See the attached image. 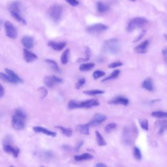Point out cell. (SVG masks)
<instances>
[{
  "label": "cell",
  "instance_id": "obj_13",
  "mask_svg": "<svg viewBox=\"0 0 167 167\" xmlns=\"http://www.w3.org/2000/svg\"><path fill=\"white\" fill-rule=\"evenodd\" d=\"M149 44V41L146 40V41H143L142 43L138 45L135 49V51L138 53V54H144V53L147 52V50H148Z\"/></svg>",
  "mask_w": 167,
  "mask_h": 167
},
{
  "label": "cell",
  "instance_id": "obj_6",
  "mask_svg": "<svg viewBox=\"0 0 167 167\" xmlns=\"http://www.w3.org/2000/svg\"><path fill=\"white\" fill-rule=\"evenodd\" d=\"M135 129L131 127H127L123 130V141L128 145H131L134 142L136 138Z\"/></svg>",
  "mask_w": 167,
  "mask_h": 167
},
{
  "label": "cell",
  "instance_id": "obj_40",
  "mask_svg": "<svg viewBox=\"0 0 167 167\" xmlns=\"http://www.w3.org/2000/svg\"><path fill=\"white\" fill-rule=\"evenodd\" d=\"M86 83V79L84 78H80L78 80V82L76 84V88L77 90H79L81 88H82V87Z\"/></svg>",
  "mask_w": 167,
  "mask_h": 167
},
{
  "label": "cell",
  "instance_id": "obj_43",
  "mask_svg": "<svg viewBox=\"0 0 167 167\" xmlns=\"http://www.w3.org/2000/svg\"><path fill=\"white\" fill-rule=\"evenodd\" d=\"M66 1L69 4H70L73 7L77 6L79 4V2L78 1V0H66Z\"/></svg>",
  "mask_w": 167,
  "mask_h": 167
},
{
  "label": "cell",
  "instance_id": "obj_30",
  "mask_svg": "<svg viewBox=\"0 0 167 167\" xmlns=\"http://www.w3.org/2000/svg\"><path fill=\"white\" fill-rule=\"evenodd\" d=\"M69 54H70V50L69 49H66L62 55L61 57V62L62 64L65 65L67 64L69 61Z\"/></svg>",
  "mask_w": 167,
  "mask_h": 167
},
{
  "label": "cell",
  "instance_id": "obj_33",
  "mask_svg": "<svg viewBox=\"0 0 167 167\" xmlns=\"http://www.w3.org/2000/svg\"><path fill=\"white\" fill-rule=\"evenodd\" d=\"M153 117L158 118H167V112L163 111H155L151 113Z\"/></svg>",
  "mask_w": 167,
  "mask_h": 167
},
{
  "label": "cell",
  "instance_id": "obj_16",
  "mask_svg": "<svg viewBox=\"0 0 167 167\" xmlns=\"http://www.w3.org/2000/svg\"><path fill=\"white\" fill-rule=\"evenodd\" d=\"M109 103L112 104H122L126 106L129 104V100L123 97H117L111 99Z\"/></svg>",
  "mask_w": 167,
  "mask_h": 167
},
{
  "label": "cell",
  "instance_id": "obj_32",
  "mask_svg": "<svg viewBox=\"0 0 167 167\" xmlns=\"http://www.w3.org/2000/svg\"><path fill=\"white\" fill-rule=\"evenodd\" d=\"M95 135H96V138H97V141L98 145L100 146H106V142L105 141V140L104 139V138L101 135V133H100L99 131H95Z\"/></svg>",
  "mask_w": 167,
  "mask_h": 167
},
{
  "label": "cell",
  "instance_id": "obj_7",
  "mask_svg": "<svg viewBox=\"0 0 167 167\" xmlns=\"http://www.w3.org/2000/svg\"><path fill=\"white\" fill-rule=\"evenodd\" d=\"M63 15V8L59 5H54L49 9V15L55 22H58L61 20Z\"/></svg>",
  "mask_w": 167,
  "mask_h": 167
},
{
  "label": "cell",
  "instance_id": "obj_51",
  "mask_svg": "<svg viewBox=\"0 0 167 167\" xmlns=\"http://www.w3.org/2000/svg\"><path fill=\"white\" fill-rule=\"evenodd\" d=\"M131 1H132V2H134V1H135V0H131Z\"/></svg>",
  "mask_w": 167,
  "mask_h": 167
},
{
  "label": "cell",
  "instance_id": "obj_12",
  "mask_svg": "<svg viewBox=\"0 0 167 167\" xmlns=\"http://www.w3.org/2000/svg\"><path fill=\"white\" fill-rule=\"evenodd\" d=\"M23 54H24V59L25 61L28 63H31L32 62H34L35 60L37 59V56L28 50V49H24L23 50Z\"/></svg>",
  "mask_w": 167,
  "mask_h": 167
},
{
  "label": "cell",
  "instance_id": "obj_20",
  "mask_svg": "<svg viewBox=\"0 0 167 167\" xmlns=\"http://www.w3.org/2000/svg\"><path fill=\"white\" fill-rule=\"evenodd\" d=\"M97 10L100 13H104L107 12L110 9V7L108 4L104 3L103 2H98L97 4Z\"/></svg>",
  "mask_w": 167,
  "mask_h": 167
},
{
  "label": "cell",
  "instance_id": "obj_36",
  "mask_svg": "<svg viewBox=\"0 0 167 167\" xmlns=\"http://www.w3.org/2000/svg\"><path fill=\"white\" fill-rule=\"evenodd\" d=\"M140 126L142 127V128L146 131L148 130V128H149V125H148V120L146 119H140Z\"/></svg>",
  "mask_w": 167,
  "mask_h": 167
},
{
  "label": "cell",
  "instance_id": "obj_2",
  "mask_svg": "<svg viewBox=\"0 0 167 167\" xmlns=\"http://www.w3.org/2000/svg\"><path fill=\"white\" fill-rule=\"evenodd\" d=\"M99 105V102L97 99H90L88 101H84L82 102H77L75 100H71L68 103V107L70 109H75L78 108H86L90 109Z\"/></svg>",
  "mask_w": 167,
  "mask_h": 167
},
{
  "label": "cell",
  "instance_id": "obj_41",
  "mask_svg": "<svg viewBox=\"0 0 167 167\" xmlns=\"http://www.w3.org/2000/svg\"><path fill=\"white\" fill-rule=\"evenodd\" d=\"M39 91L41 93V95H42L41 98L42 99L44 98L48 94V90H46L45 88H44V87H41V88H39Z\"/></svg>",
  "mask_w": 167,
  "mask_h": 167
},
{
  "label": "cell",
  "instance_id": "obj_34",
  "mask_svg": "<svg viewBox=\"0 0 167 167\" xmlns=\"http://www.w3.org/2000/svg\"><path fill=\"white\" fill-rule=\"evenodd\" d=\"M84 93L86 95H101L104 93V91L103 90H88V91H84Z\"/></svg>",
  "mask_w": 167,
  "mask_h": 167
},
{
  "label": "cell",
  "instance_id": "obj_26",
  "mask_svg": "<svg viewBox=\"0 0 167 167\" xmlns=\"http://www.w3.org/2000/svg\"><path fill=\"white\" fill-rule=\"evenodd\" d=\"M0 78L6 82H8L12 83V84H18L15 80L13 78H12L11 76H9L8 74H5V73L0 72Z\"/></svg>",
  "mask_w": 167,
  "mask_h": 167
},
{
  "label": "cell",
  "instance_id": "obj_44",
  "mask_svg": "<svg viewBox=\"0 0 167 167\" xmlns=\"http://www.w3.org/2000/svg\"><path fill=\"white\" fill-rule=\"evenodd\" d=\"M146 34V31H142L141 33H140V34L138 35V36L134 40V42H137L138 41H140V39H141L142 38V37Z\"/></svg>",
  "mask_w": 167,
  "mask_h": 167
},
{
  "label": "cell",
  "instance_id": "obj_48",
  "mask_svg": "<svg viewBox=\"0 0 167 167\" xmlns=\"http://www.w3.org/2000/svg\"><path fill=\"white\" fill-rule=\"evenodd\" d=\"M96 166H106V165L104 164H103V163H98V164H96L95 165Z\"/></svg>",
  "mask_w": 167,
  "mask_h": 167
},
{
  "label": "cell",
  "instance_id": "obj_38",
  "mask_svg": "<svg viewBox=\"0 0 167 167\" xmlns=\"http://www.w3.org/2000/svg\"><path fill=\"white\" fill-rule=\"evenodd\" d=\"M133 153H134V156H135V158L137 159V160H140L142 158V153H141V151H140V149L138 148H137V147H135L134 148V151H133Z\"/></svg>",
  "mask_w": 167,
  "mask_h": 167
},
{
  "label": "cell",
  "instance_id": "obj_11",
  "mask_svg": "<svg viewBox=\"0 0 167 167\" xmlns=\"http://www.w3.org/2000/svg\"><path fill=\"white\" fill-rule=\"evenodd\" d=\"M106 118H107V117L104 114H103L101 113H97L93 116L89 123L90 125H97L104 122Z\"/></svg>",
  "mask_w": 167,
  "mask_h": 167
},
{
  "label": "cell",
  "instance_id": "obj_25",
  "mask_svg": "<svg viewBox=\"0 0 167 167\" xmlns=\"http://www.w3.org/2000/svg\"><path fill=\"white\" fill-rule=\"evenodd\" d=\"M93 157L92 155L90 154V153H84L81 155H76L75 156V159L77 161H86V160H90L93 159Z\"/></svg>",
  "mask_w": 167,
  "mask_h": 167
},
{
  "label": "cell",
  "instance_id": "obj_3",
  "mask_svg": "<svg viewBox=\"0 0 167 167\" xmlns=\"http://www.w3.org/2000/svg\"><path fill=\"white\" fill-rule=\"evenodd\" d=\"M103 50L108 54H116L120 50V44L118 39L106 40L103 44Z\"/></svg>",
  "mask_w": 167,
  "mask_h": 167
},
{
  "label": "cell",
  "instance_id": "obj_29",
  "mask_svg": "<svg viewBox=\"0 0 167 167\" xmlns=\"http://www.w3.org/2000/svg\"><path fill=\"white\" fill-rule=\"evenodd\" d=\"M41 157L44 161H50L54 157V153H53L52 151H45L41 153Z\"/></svg>",
  "mask_w": 167,
  "mask_h": 167
},
{
  "label": "cell",
  "instance_id": "obj_9",
  "mask_svg": "<svg viewBox=\"0 0 167 167\" xmlns=\"http://www.w3.org/2000/svg\"><path fill=\"white\" fill-rule=\"evenodd\" d=\"M5 30L6 35L10 39H15L17 37L18 32L14 26L10 22H6L5 23Z\"/></svg>",
  "mask_w": 167,
  "mask_h": 167
},
{
  "label": "cell",
  "instance_id": "obj_14",
  "mask_svg": "<svg viewBox=\"0 0 167 167\" xmlns=\"http://www.w3.org/2000/svg\"><path fill=\"white\" fill-rule=\"evenodd\" d=\"M33 131L36 132H41V133H44V134L48 135V136H50L52 137H55L57 135V133L55 132H53L52 131H50L47 129L42 128V127H34V128H33Z\"/></svg>",
  "mask_w": 167,
  "mask_h": 167
},
{
  "label": "cell",
  "instance_id": "obj_28",
  "mask_svg": "<svg viewBox=\"0 0 167 167\" xmlns=\"http://www.w3.org/2000/svg\"><path fill=\"white\" fill-rule=\"evenodd\" d=\"M85 54H86V56L84 58H79L77 60V62L79 63H82L84 62L88 61V60L90 59V56H91V50L88 46H86L85 47Z\"/></svg>",
  "mask_w": 167,
  "mask_h": 167
},
{
  "label": "cell",
  "instance_id": "obj_31",
  "mask_svg": "<svg viewBox=\"0 0 167 167\" xmlns=\"http://www.w3.org/2000/svg\"><path fill=\"white\" fill-rule=\"evenodd\" d=\"M95 67V64L93 63H83L81 64L80 66L79 69L81 71H88L92 69Z\"/></svg>",
  "mask_w": 167,
  "mask_h": 167
},
{
  "label": "cell",
  "instance_id": "obj_39",
  "mask_svg": "<svg viewBox=\"0 0 167 167\" xmlns=\"http://www.w3.org/2000/svg\"><path fill=\"white\" fill-rule=\"evenodd\" d=\"M105 75V72L101 71H95L94 72H93V77L94 78V79H98L100 77H102Z\"/></svg>",
  "mask_w": 167,
  "mask_h": 167
},
{
  "label": "cell",
  "instance_id": "obj_21",
  "mask_svg": "<svg viewBox=\"0 0 167 167\" xmlns=\"http://www.w3.org/2000/svg\"><path fill=\"white\" fill-rule=\"evenodd\" d=\"M90 123H87V124H83V125H80L78 126V131L82 133L83 135H88L90 134Z\"/></svg>",
  "mask_w": 167,
  "mask_h": 167
},
{
  "label": "cell",
  "instance_id": "obj_50",
  "mask_svg": "<svg viewBox=\"0 0 167 167\" xmlns=\"http://www.w3.org/2000/svg\"><path fill=\"white\" fill-rule=\"evenodd\" d=\"M165 37L166 38V39L167 40V33H166V34L165 35Z\"/></svg>",
  "mask_w": 167,
  "mask_h": 167
},
{
  "label": "cell",
  "instance_id": "obj_10",
  "mask_svg": "<svg viewBox=\"0 0 167 167\" xmlns=\"http://www.w3.org/2000/svg\"><path fill=\"white\" fill-rule=\"evenodd\" d=\"M44 82L45 85L49 87V88H52L54 86L63 82V80L61 78L52 75L45 77L44 79Z\"/></svg>",
  "mask_w": 167,
  "mask_h": 167
},
{
  "label": "cell",
  "instance_id": "obj_24",
  "mask_svg": "<svg viewBox=\"0 0 167 167\" xmlns=\"http://www.w3.org/2000/svg\"><path fill=\"white\" fill-rule=\"evenodd\" d=\"M56 128L59 129L60 131L63 133V135H64L65 136L67 137H70L72 135V131L71 129L66 128H64V127L60 126V125L56 126Z\"/></svg>",
  "mask_w": 167,
  "mask_h": 167
},
{
  "label": "cell",
  "instance_id": "obj_22",
  "mask_svg": "<svg viewBox=\"0 0 167 167\" xmlns=\"http://www.w3.org/2000/svg\"><path fill=\"white\" fill-rule=\"evenodd\" d=\"M142 87L144 89L148 90V91H153V88H154V87H153V84L152 80L150 78H146L142 84Z\"/></svg>",
  "mask_w": 167,
  "mask_h": 167
},
{
  "label": "cell",
  "instance_id": "obj_15",
  "mask_svg": "<svg viewBox=\"0 0 167 167\" xmlns=\"http://www.w3.org/2000/svg\"><path fill=\"white\" fill-rule=\"evenodd\" d=\"M3 150L6 153H11V154L14 156L15 158L18 157V154H19V151L20 150L18 148H13L12 146H11L10 144H4L3 146Z\"/></svg>",
  "mask_w": 167,
  "mask_h": 167
},
{
  "label": "cell",
  "instance_id": "obj_42",
  "mask_svg": "<svg viewBox=\"0 0 167 167\" xmlns=\"http://www.w3.org/2000/svg\"><path fill=\"white\" fill-rule=\"evenodd\" d=\"M123 65V63L120 62H113L111 64H110L109 65V68H116L118 67L122 66Z\"/></svg>",
  "mask_w": 167,
  "mask_h": 167
},
{
  "label": "cell",
  "instance_id": "obj_23",
  "mask_svg": "<svg viewBox=\"0 0 167 167\" xmlns=\"http://www.w3.org/2000/svg\"><path fill=\"white\" fill-rule=\"evenodd\" d=\"M5 72H6L7 74H8L12 78H14L15 81L17 82V83H22L23 82L22 79L20 77H18L14 71H12V70H10L9 69H5Z\"/></svg>",
  "mask_w": 167,
  "mask_h": 167
},
{
  "label": "cell",
  "instance_id": "obj_19",
  "mask_svg": "<svg viewBox=\"0 0 167 167\" xmlns=\"http://www.w3.org/2000/svg\"><path fill=\"white\" fill-rule=\"evenodd\" d=\"M155 125L159 128V134H163L167 130V120H159L155 122Z\"/></svg>",
  "mask_w": 167,
  "mask_h": 167
},
{
  "label": "cell",
  "instance_id": "obj_37",
  "mask_svg": "<svg viewBox=\"0 0 167 167\" xmlns=\"http://www.w3.org/2000/svg\"><path fill=\"white\" fill-rule=\"evenodd\" d=\"M116 124L114 123H111L108 124L105 127V131L106 132L109 133L110 132H112L113 130H114L116 128Z\"/></svg>",
  "mask_w": 167,
  "mask_h": 167
},
{
  "label": "cell",
  "instance_id": "obj_17",
  "mask_svg": "<svg viewBox=\"0 0 167 167\" xmlns=\"http://www.w3.org/2000/svg\"><path fill=\"white\" fill-rule=\"evenodd\" d=\"M22 44L24 45V47L27 49H32L33 44H34V41L31 37L30 36H24L22 39Z\"/></svg>",
  "mask_w": 167,
  "mask_h": 167
},
{
  "label": "cell",
  "instance_id": "obj_47",
  "mask_svg": "<svg viewBox=\"0 0 167 167\" xmlns=\"http://www.w3.org/2000/svg\"><path fill=\"white\" fill-rule=\"evenodd\" d=\"M83 144H84V142H83V141H82V142H80L79 144L78 145V146L76 148V150H77V151H78V150H80V148H81V147H82V146Z\"/></svg>",
  "mask_w": 167,
  "mask_h": 167
},
{
  "label": "cell",
  "instance_id": "obj_1",
  "mask_svg": "<svg viewBox=\"0 0 167 167\" xmlns=\"http://www.w3.org/2000/svg\"><path fill=\"white\" fill-rule=\"evenodd\" d=\"M26 113L21 109H16L12 118V126L16 130H22L25 128L26 123Z\"/></svg>",
  "mask_w": 167,
  "mask_h": 167
},
{
  "label": "cell",
  "instance_id": "obj_49",
  "mask_svg": "<svg viewBox=\"0 0 167 167\" xmlns=\"http://www.w3.org/2000/svg\"><path fill=\"white\" fill-rule=\"evenodd\" d=\"M2 25H3V21H2V20H0V29H1Z\"/></svg>",
  "mask_w": 167,
  "mask_h": 167
},
{
  "label": "cell",
  "instance_id": "obj_18",
  "mask_svg": "<svg viewBox=\"0 0 167 167\" xmlns=\"http://www.w3.org/2000/svg\"><path fill=\"white\" fill-rule=\"evenodd\" d=\"M49 46L56 51H60L63 50L66 46V42H54V41H50L49 43Z\"/></svg>",
  "mask_w": 167,
  "mask_h": 167
},
{
  "label": "cell",
  "instance_id": "obj_5",
  "mask_svg": "<svg viewBox=\"0 0 167 167\" xmlns=\"http://www.w3.org/2000/svg\"><path fill=\"white\" fill-rule=\"evenodd\" d=\"M148 21L144 17H136L131 19L129 21L127 30L131 32L136 29L142 28L146 24H148Z\"/></svg>",
  "mask_w": 167,
  "mask_h": 167
},
{
  "label": "cell",
  "instance_id": "obj_46",
  "mask_svg": "<svg viewBox=\"0 0 167 167\" xmlns=\"http://www.w3.org/2000/svg\"><path fill=\"white\" fill-rule=\"evenodd\" d=\"M163 55L165 62L167 63V49H165L163 50Z\"/></svg>",
  "mask_w": 167,
  "mask_h": 167
},
{
  "label": "cell",
  "instance_id": "obj_27",
  "mask_svg": "<svg viewBox=\"0 0 167 167\" xmlns=\"http://www.w3.org/2000/svg\"><path fill=\"white\" fill-rule=\"evenodd\" d=\"M45 62L46 63L50 65V67L53 70L55 71L56 72H60V69L59 68L57 63L55 61H54V60L47 59H45Z\"/></svg>",
  "mask_w": 167,
  "mask_h": 167
},
{
  "label": "cell",
  "instance_id": "obj_8",
  "mask_svg": "<svg viewBox=\"0 0 167 167\" xmlns=\"http://www.w3.org/2000/svg\"><path fill=\"white\" fill-rule=\"evenodd\" d=\"M109 27L106 25L103 24H93L92 26H88L86 30L88 33H91V34L93 35H96L99 34V33H101L103 31H105L106 30H107Z\"/></svg>",
  "mask_w": 167,
  "mask_h": 167
},
{
  "label": "cell",
  "instance_id": "obj_4",
  "mask_svg": "<svg viewBox=\"0 0 167 167\" xmlns=\"http://www.w3.org/2000/svg\"><path fill=\"white\" fill-rule=\"evenodd\" d=\"M9 10L11 15L16 21L23 24H26L25 19L21 15V3L19 2H13L9 5Z\"/></svg>",
  "mask_w": 167,
  "mask_h": 167
},
{
  "label": "cell",
  "instance_id": "obj_35",
  "mask_svg": "<svg viewBox=\"0 0 167 167\" xmlns=\"http://www.w3.org/2000/svg\"><path fill=\"white\" fill-rule=\"evenodd\" d=\"M119 74H120V71L119 70H115L114 71L112 72L111 73V75L110 76H109L108 77H106L104 79H103L102 81L105 82V81H110V80L116 78L119 76Z\"/></svg>",
  "mask_w": 167,
  "mask_h": 167
},
{
  "label": "cell",
  "instance_id": "obj_45",
  "mask_svg": "<svg viewBox=\"0 0 167 167\" xmlns=\"http://www.w3.org/2000/svg\"><path fill=\"white\" fill-rule=\"evenodd\" d=\"M5 93V90H4V88L3 87V86L0 84V98H2Z\"/></svg>",
  "mask_w": 167,
  "mask_h": 167
}]
</instances>
